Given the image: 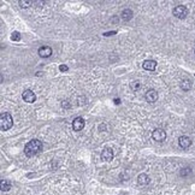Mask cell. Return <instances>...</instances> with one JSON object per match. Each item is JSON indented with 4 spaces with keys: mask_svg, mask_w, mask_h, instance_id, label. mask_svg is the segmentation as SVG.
<instances>
[{
    "mask_svg": "<svg viewBox=\"0 0 195 195\" xmlns=\"http://www.w3.org/2000/svg\"><path fill=\"white\" fill-rule=\"evenodd\" d=\"M11 39H12L13 41H15V40H16V41H18L19 39H21V35H19L18 31H15V33L12 34V36H11Z\"/></svg>",
    "mask_w": 195,
    "mask_h": 195,
    "instance_id": "obj_18",
    "label": "cell"
},
{
    "mask_svg": "<svg viewBox=\"0 0 195 195\" xmlns=\"http://www.w3.org/2000/svg\"><path fill=\"white\" fill-rule=\"evenodd\" d=\"M67 69H69V67H67L66 65H60V66H59V70H60V71H67Z\"/></svg>",
    "mask_w": 195,
    "mask_h": 195,
    "instance_id": "obj_19",
    "label": "cell"
},
{
    "mask_svg": "<svg viewBox=\"0 0 195 195\" xmlns=\"http://www.w3.org/2000/svg\"><path fill=\"white\" fill-rule=\"evenodd\" d=\"M140 87H141V83H140L139 81H134V82L130 83V88H131V91H134V92L139 91Z\"/></svg>",
    "mask_w": 195,
    "mask_h": 195,
    "instance_id": "obj_16",
    "label": "cell"
},
{
    "mask_svg": "<svg viewBox=\"0 0 195 195\" xmlns=\"http://www.w3.org/2000/svg\"><path fill=\"white\" fill-rule=\"evenodd\" d=\"M181 88H182L183 91H189V89L192 88V82H190L189 80H183V81L181 82Z\"/></svg>",
    "mask_w": 195,
    "mask_h": 195,
    "instance_id": "obj_14",
    "label": "cell"
},
{
    "mask_svg": "<svg viewBox=\"0 0 195 195\" xmlns=\"http://www.w3.org/2000/svg\"><path fill=\"white\" fill-rule=\"evenodd\" d=\"M145 98H146L147 102H156L158 100V93L154 89H149L148 92L146 93V95H145Z\"/></svg>",
    "mask_w": 195,
    "mask_h": 195,
    "instance_id": "obj_7",
    "label": "cell"
},
{
    "mask_svg": "<svg viewBox=\"0 0 195 195\" xmlns=\"http://www.w3.org/2000/svg\"><path fill=\"white\" fill-rule=\"evenodd\" d=\"M178 143H179V147L181 148H188V147H190V145H192V140L189 139L188 136H181L179 139H178Z\"/></svg>",
    "mask_w": 195,
    "mask_h": 195,
    "instance_id": "obj_10",
    "label": "cell"
},
{
    "mask_svg": "<svg viewBox=\"0 0 195 195\" xmlns=\"http://www.w3.org/2000/svg\"><path fill=\"white\" fill-rule=\"evenodd\" d=\"M101 159L104 161H111L113 159V151L111 148H105L101 153Z\"/></svg>",
    "mask_w": 195,
    "mask_h": 195,
    "instance_id": "obj_9",
    "label": "cell"
},
{
    "mask_svg": "<svg viewBox=\"0 0 195 195\" xmlns=\"http://www.w3.org/2000/svg\"><path fill=\"white\" fill-rule=\"evenodd\" d=\"M172 13H174V16L177 17V18H186L187 16H188V9H187L184 5H178L176 6L174 11H172Z\"/></svg>",
    "mask_w": 195,
    "mask_h": 195,
    "instance_id": "obj_3",
    "label": "cell"
},
{
    "mask_svg": "<svg viewBox=\"0 0 195 195\" xmlns=\"http://www.w3.org/2000/svg\"><path fill=\"white\" fill-rule=\"evenodd\" d=\"M142 66H143L145 70L153 71V70H156V67H157V62H156V60H151V59H148V60H145V62H143Z\"/></svg>",
    "mask_w": 195,
    "mask_h": 195,
    "instance_id": "obj_11",
    "label": "cell"
},
{
    "mask_svg": "<svg viewBox=\"0 0 195 195\" xmlns=\"http://www.w3.org/2000/svg\"><path fill=\"white\" fill-rule=\"evenodd\" d=\"M22 98H23V100L26 102H29V104H31V102H34L36 100V95L34 92H31L30 89H27V91H24L23 94H22Z\"/></svg>",
    "mask_w": 195,
    "mask_h": 195,
    "instance_id": "obj_5",
    "label": "cell"
},
{
    "mask_svg": "<svg viewBox=\"0 0 195 195\" xmlns=\"http://www.w3.org/2000/svg\"><path fill=\"white\" fill-rule=\"evenodd\" d=\"M132 17V11L130 9H125L122 11V19H124V21H130Z\"/></svg>",
    "mask_w": 195,
    "mask_h": 195,
    "instance_id": "obj_13",
    "label": "cell"
},
{
    "mask_svg": "<svg viewBox=\"0 0 195 195\" xmlns=\"http://www.w3.org/2000/svg\"><path fill=\"white\" fill-rule=\"evenodd\" d=\"M52 54V48L49 46H42L39 48V56L42 58H48Z\"/></svg>",
    "mask_w": 195,
    "mask_h": 195,
    "instance_id": "obj_8",
    "label": "cell"
},
{
    "mask_svg": "<svg viewBox=\"0 0 195 195\" xmlns=\"http://www.w3.org/2000/svg\"><path fill=\"white\" fill-rule=\"evenodd\" d=\"M84 128V121L83 118H81V117H77V118H75L74 122H72V129L75 131H81V130Z\"/></svg>",
    "mask_w": 195,
    "mask_h": 195,
    "instance_id": "obj_6",
    "label": "cell"
},
{
    "mask_svg": "<svg viewBox=\"0 0 195 195\" xmlns=\"http://www.w3.org/2000/svg\"><path fill=\"white\" fill-rule=\"evenodd\" d=\"M152 137L157 142H163L164 140L166 139V132L163 129H156L152 132Z\"/></svg>",
    "mask_w": 195,
    "mask_h": 195,
    "instance_id": "obj_4",
    "label": "cell"
},
{
    "mask_svg": "<svg viewBox=\"0 0 195 195\" xmlns=\"http://www.w3.org/2000/svg\"><path fill=\"white\" fill-rule=\"evenodd\" d=\"M0 124H1V130L2 131L9 130L13 125V121H12L11 114L7 113V112H2L1 113V117H0Z\"/></svg>",
    "mask_w": 195,
    "mask_h": 195,
    "instance_id": "obj_2",
    "label": "cell"
},
{
    "mask_svg": "<svg viewBox=\"0 0 195 195\" xmlns=\"http://www.w3.org/2000/svg\"><path fill=\"white\" fill-rule=\"evenodd\" d=\"M10 189H11L10 182L5 181V179H2V181H1V190H2V192H9Z\"/></svg>",
    "mask_w": 195,
    "mask_h": 195,
    "instance_id": "obj_15",
    "label": "cell"
},
{
    "mask_svg": "<svg viewBox=\"0 0 195 195\" xmlns=\"http://www.w3.org/2000/svg\"><path fill=\"white\" fill-rule=\"evenodd\" d=\"M137 183H139L140 186H146V184H148L149 177L147 176L146 174H141V175H139V177H137Z\"/></svg>",
    "mask_w": 195,
    "mask_h": 195,
    "instance_id": "obj_12",
    "label": "cell"
},
{
    "mask_svg": "<svg viewBox=\"0 0 195 195\" xmlns=\"http://www.w3.org/2000/svg\"><path fill=\"white\" fill-rule=\"evenodd\" d=\"M41 148H42L41 141H39V140H31V141H29L28 143L26 145L24 153H26L27 157H34L35 154H37L41 151Z\"/></svg>",
    "mask_w": 195,
    "mask_h": 195,
    "instance_id": "obj_1",
    "label": "cell"
},
{
    "mask_svg": "<svg viewBox=\"0 0 195 195\" xmlns=\"http://www.w3.org/2000/svg\"><path fill=\"white\" fill-rule=\"evenodd\" d=\"M33 4V1H24V0H19V5H21V7H29V5H31Z\"/></svg>",
    "mask_w": 195,
    "mask_h": 195,
    "instance_id": "obj_17",
    "label": "cell"
}]
</instances>
